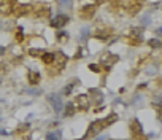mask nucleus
Wrapping results in <instances>:
<instances>
[{
    "label": "nucleus",
    "mask_w": 162,
    "mask_h": 140,
    "mask_svg": "<svg viewBox=\"0 0 162 140\" xmlns=\"http://www.w3.org/2000/svg\"><path fill=\"white\" fill-rule=\"evenodd\" d=\"M32 13L37 18H48L49 13H51V8H49L48 3L37 2V3H34V5H32Z\"/></svg>",
    "instance_id": "obj_1"
},
{
    "label": "nucleus",
    "mask_w": 162,
    "mask_h": 140,
    "mask_svg": "<svg viewBox=\"0 0 162 140\" xmlns=\"http://www.w3.org/2000/svg\"><path fill=\"white\" fill-rule=\"evenodd\" d=\"M48 102L56 113H61V111L64 110V102H62V99H61V94H49Z\"/></svg>",
    "instance_id": "obj_2"
},
{
    "label": "nucleus",
    "mask_w": 162,
    "mask_h": 140,
    "mask_svg": "<svg viewBox=\"0 0 162 140\" xmlns=\"http://www.w3.org/2000/svg\"><path fill=\"white\" fill-rule=\"evenodd\" d=\"M70 18L67 16V14L64 13H59L57 16H54L53 19H51V27H56V29H62V27H65L67 24H69Z\"/></svg>",
    "instance_id": "obj_3"
},
{
    "label": "nucleus",
    "mask_w": 162,
    "mask_h": 140,
    "mask_svg": "<svg viewBox=\"0 0 162 140\" xmlns=\"http://www.w3.org/2000/svg\"><path fill=\"white\" fill-rule=\"evenodd\" d=\"M116 121H118V115H116V113H111V115L105 116V118H102V119H97L100 131H103V129H106V127H110L113 123H116Z\"/></svg>",
    "instance_id": "obj_4"
},
{
    "label": "nucleus",
    "mask_w": 162,
    "mask_h": 140,
    "mask_svg": "<svg viewBox=\"0 0 162 140\" xmlns=\"http://www.w3.org/2000/svg\"><path fill=\"white\" fill-rule=\"evenodd\" d=\"M96 11H97L96 5H86V6H83V8H81L80 16L83 19H92L94 16H96Z\"/></svg>",
    "instance_id": "obj_5"
},
{
    "label": "nucleus",
    "mask_w": 162,
    "mask_h": 140,
    "mask_svg": "<svg viewBox=\"0 0 162 140\" xmlns=\"http://www.w3.org/2000/svg\"><path fill=\"white\" fill-rule=\"evenodd\" d=\"M89 96L86 94H80L76 96V99H75V107H78L80 110H88L89 108Z\"/></svg>",
    "instance_id": "obj_6"
},
{
    "label": "nucleus",
    "mask_w": 162,
    "mask_h": 140,
    "mask_svg": "<svg viewBox=\"0 0 162 140\" xmlns=\"http://www.w3.org/2000/svg\"><path fill=\"white\" fill-rule=\"evenodd\" d=\"M13 13L16 14V16H26V14L32 13V5H30V3H24V5H18V6H14Z\"/></svg>",
    "instance_id": "obj_7"
},
{
    "label": "nucleus",
    "mask_w": 162,
    "mask_h": 140,
    "mask_svg": "<svg viewBox=\"0 0 162 140\" xmlns=\"http://www.w3.org/2000/svg\"><path fill=\"white\" fill-rule=\"evenodd\" d=\"M98 132H100L98 123H97V121H92V123H91V126H89V129L86 131V134L83 135V139H81V140H88V139H91V137H94L96 134H98Z\"/></svg>",
    "instance_id": "obj_8"
},
{
    "label": "nucleus",
    "mask_w": 162,
    "mask_h": 140,
    "mask_svg": "<svg viewBox=\"0 0 162 140\" xmlns=\"http://www.w3.org/2000/svg\"><path fill=\"white\" fill-rule=\"evenodd\" d=\"M13 3L10 2H5V0H2L0 2V14H3V16H10V14H13Z\"/></svg>",
    "instance_id": "obj_9"
},
{
    "label": "nucleus",
    "mask_w": 162,
    "mask_h": 140,
    "mask_svg": "<svg viewBox=\"0 0 162 140\" xmlns=\"http://www.w3.org/2000/svg\"><path fill=\"white\" fill-rule=\"evenodd\" d=\"M111 32H113V29H110V27H98L96 37L98 38V40H108Z\"/></svg>",
    "instance_id": "obj_10"
},
{
    "label": "nucleus",
    "mask_w": 162,
    "mask_h": 140,
    "mask_svg": "<svg viewBox=\"0 0 162 140\" xmlns=\"http://www.w3.org/2000/svg\"><path fill=\"white\" fill-rule=\"evenodd\" d=\"M130 131H132L133 135H143V129H141V123L138 121L137 118H133L132 121H130Z\"/></svg>",
    "instance_id": "obj_11"
},
{
    "label": "nucleus",
    "mask_w": 162,
    "mask_h": 140,
    "mask_svg": "<svg viewBox=\"0 0 162 140\" xmlns=\"http://www.w3.org/2000/svg\"><path fill=\"white\" fill-rule=\"evenodd\" d=\"M41 61H43V64H46V67L48 65H51L54 62V57H56V53H53V51H45L41 54Z\"/></svg>",
    "instance_id": "obj_12"
},
{
    "label": "nucleus",
    "mask_w": 162,
    "mask_h": 140,
    "mask_svg": "<svg viewBox=\"0 0 162 140\" xmlns=\"http://www.w3.org/2000/svg\"><path fill=\"white\" fill-rule=\"evenodd\" d=\"M40 80H41L40 73H38V72H34V70H30V72H29V83L34 86V84H38V83H40Z\"/></svg>",
    "instance_id": "obj_13"
},
{
    "label": "nucleus",
    "mask_w": 162,
    "mask_h": 140,
    "mask_svg": "<svg viewBox=\"0 0 162 140\" xmlns=\"http://www.w3.org/2000/svg\"><path fill=\"white\" fill-rule=\"evenodd\" d=\"M75 110H76L75 104H73V102H67V105H65V111H64V116H73Z\"/></svg>",
    "instance_id": "obj_14"
},
{
    "label": "nucleus",
    "mask_w": 162,
    "mask_h": 140,
    "mask_svg": "<svg viewBox=\"0 0 162 140\" xmlns=\"http://www.w3.org/2000/svg\"><path fill=\"white\" fill-rule=\"evenodd\" d=\"M62 139V132L61 131H54L46 134V140H61Z\"/></svg>",
    "instance_id": "obj_15"
},
{
    "label": "nucleus",
    "mask_w": 162,
    "mask_h": 140,
    "mask_svg": "<svg viewBox=\"0 0 162 140\" xmlns=\"http://www.w3.org/2000/svg\"><path fill=\"white\" fill-rule=\"evenodd\" d=\"M61 8H72L73 6V0H57Z\"/></svg>",
    "instance_id": "obj_16"
},
{
    "label": "nucleus",
    "mask_w": 162,
    "mask_h": 140,
    "mask_svg": "<svg viewBox=\"0 0 162 140\" xmlns=\"http://www.w3.org/2000/svg\"><path fill=\"white\" fill-rule=\"evenodd\" d=\"M149 46H151V48H154V49H159L161 46H162L161 38H153V40H149Z\"/></svg>",
    "instance_id": "obj_17"
},
{
    "label": "nucleus",
    "mask_w": 162,
    "mask_h": 140,
    "mask_svg": "<svg viewBox=\"0 0 162 140\" xmlns=\"http://www.w3.org/2000/svg\"><path fill=\"white\" fill-rule=\"evenodd\" d=\"M89 34H91V30H89V27H84V29L81 30V35H80V40L81 41H84V40H88V37H89Z\"/></svg>",
    "instance_id": "obj_18"
},
{
    "label": "nucleus",
    "mask_w": 162,
    "mask_h": 140,
    "mask_svg": "<svg viewBox=\"0 0 162 140\" xmlns=\"http://www.w3.org/2000/svg\"><path fill=\"white\" fill-rule=\"evenodd\" d=\"M72 89H73V84H72V83L67 84V86L64 88V91H62V96H69L70 92H72Z\"/></svg>",
    "instance_id": "obj_19"
},
{
    "label": "nucleus",
    "mask_w": 162,
    "mask_h": 140,
    "mask_svg": "<svg viewBox=\"0 0 162 140\" xmlns=\"http://www.w3.org/2000/svg\"><path fill=\"white\" fill-rule=\"evenodd\" d=\"M16 40L22 41L24 40V34H22V27H18V32H16Z\"/></svg>",
    "instance_id": "obj_20"
},
{
    "label": "nucleus",
    "mask_w": 162,
    "mask_h": 140,
    "mask_svg": "<svg viewBox=\"0 0 162 140\" xmlns=\"http://www.w3.org/2000/svg\"><path fill=\"white\" fill-rule=\"evenodd\" d=\"M43 53H45L43 49H30V51H29L30 56H41Z\"/></svg>",
    "instance_id": "obj_21"
},
{
    "label": "nucleus",
    "mask_w": 162,
    "mask_h": 140,
    "mask_svg": "<svg viewBox=\"0 0 162 140\" xmlns=\"http://www.w3.org/2000/svg\"><path fill=\"white\" fill-rule=\"evenodd\" d=\"M89 69L92 70V72H96V73H98V72L102 70V67H100V65H96V64H91V65H89Z\"/></svg>",
    "instance_id": "obj_22"
},
{
    "label": "nucleus",
    "mask_w": 162,
    "mask_h": 140,
    "mask_svg": "<svg viewBox=\"0 0 162 140\" xmlns=\"http://www.w3.org/2000/svg\"><path fill=\"white\" fill-rule=\"evenodd\" d=\"M5 51H6L5 46H0V56H2V54H5Z\"/></svg>",
    "instance_id": "obj_23"
},
{
    "label": "nucleus",
    "mask_w": 162,
    "mask_h": 140,
    "mask_svg": "<svg viewBox=\"0 0 162 140\" xmlns=\"http://www.w3.org/2000/svg\"><path fill=\"white\" fill-rule=\"evenodd\" d=\"M106 2V0H96V6L97 5H102V3H105Z\"/></svg>",
    "instance_id": "obj_24"
},
{
    "label": "nucleus",
    "mask_w": 162,
    "mask_h": 140,
    "mask_svg": "<svg viewBox=\"0 0 162 140\" xmlns=\"http://www.w3.org/2000/svg\"><path fill=\"white\" fill-rule=\"evenodd\" d=\"M0 134H2V135H8V132H6V131H3V129H0Z\"/></svg>",
    "instance_id": "obj_25"
},
{
    "label": "nucleus",
    "mask_w": 162,
    "mask_h": 140,
    "mask_svg": "<svg viewBox=\"0 0 162 140\" xmlns=\"http://www.w3.org/2000/svg\"><path fill=\"white\" fill-rule=\"evenodd\" d=\"M96 140H105V135H100V137H97Z\"/></svg>",
    "instance_id": "obj_26"
},
{
    "label": "nucleus",
    "mask_w": 162,
    "mask_h": 140,
    "mask_svg": "<svg viewBox=\"0 0 162 140\" xmlns=\"http://www.w3.org/2000/svg\"><path fill=\"white\" fill-rule=\"evenodd\" d=\"M5 2H10V3H14L16 0H5Z\"/></svg>",
    "instance_id": "obj_27"
}]
</instances>
